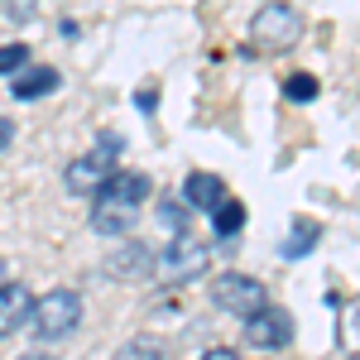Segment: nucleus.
Here are the masks:
<instances>
[{"mask_svg":"<svg viewBox=\"0 0 360 360\" xmlns=\"http://www.w3.org/2000/svg\"><path fill=\"white\" fill-rule=\"evenodd\" d=\"M96 149H101L106 159H120V149H125V139H120V135H96Z\"/></svg>","mask_w":360,"mask_h":360,"instance_id":"f3484780","label":"nucleus"},{"mask_svg":"<svg viewBox=\"0 0 360 360\" xmlns=\"http://www.w3.org/2000/svg\"><path fill=\"white\" fill-rule=\"evenodd\" d=\"M245 341L255 351H283V346H293V312H283V307L264 303L259 312H250L245 317Z\"/></svg>","mask_w":360,"mask_h":360,"instance_id":"423d86ee","label":"nucleus"},{"mask_svg":"<svg viewBox=\"0 0 360 360\" xmlns=\"http://www.w3.org/2000/svg\"><path fill=\"white\" fill-rule=\"evenodd\" d=\"M25 63H29V49H25V44H0V77L20 72Z\"/></svg>","mask_w":360,"mask_h":360,"instance_id":"dca6fc26","label":"nucleus"},{"mask_svg":"<svg viewBox=\"0 0 360 360\" xmlns=\"http://www.w3.org/2000/svg\"><path fill=\"white\" fill-rule=\"evenodd\" d=\"M207 264H212L207 240H197L193 231H183V236H168L164 250H154V274L149 278H159V283H188V278L207 274Z\"/></svg>","mask_w":360,"mask_h":360,"instance_id":"7ed1b4c3","label":"nucleus"},{"mask_svg":"<svg viewBox=\"0 0 360 360\" xmlns=\"http://www.w3.org/2000/svg\"><path fill=\"white\" fill-rule=\"evenodd\" d=\"M111 360H168V351L159 341H130V346H120Z\"/></svg>","mask_w":360,"mask_h":360,"instance_id":"4468645a","label":"nucleus"},{"mask_svg":"<svg viewBox=\"0 0 360 360\" xmlns=\"http://www.w3.org/2000/svg\"><path fill=\"white\" fill-rule=\"evenodd\" d=\"M154 193V178L144 173H115L101 183V193L91 197V231L96 236H130L139 226V207Z\"/></svg>","mask_w":360,"mask_h":360,"instance_id":"f257e3e1","label":"nucleus"},{"mask_svg":"<svg viewBox=\"0 0 360 360\" xmlns=\"http://www.w3.org/2000/svg\"><path fill=\"white\" fill-rule=\"evenodd\" d=\"M188 221H193V217H188V207H183V202H159V226H164L168 236H183Z\"/></svg>","mask_w":360,"mask_h":360,"instance_id":"ddd939ff","label":"nucleus"},{"mask_svg":"<svg viewBox=\"0 0 360 360\" xmlns=\"http://www.w3.org/2000/svg\"><path fill=\"white\" fill-rule=\"evenodd\" d=\"M58 77L53 68H25V72H15V101H39V96H49L58 91Z\"/></svg>","mask_w":360,"mask_h":360,"instance_id":"9b49d317","label":"nucleus"},{"mask_svg":"<svg viewBox=\"0 0 360 360\" xmlns=\"http://www.w3.org/2000/svg\"><path fill=\"white\" fill-rule=\"evenodd\" d=\"M0 278H5V259H0Z\"/></svg>","mask_w":360,"mask_h":360,"instance_id":"412c9836","label":"nucleus"},{"mask_svg":"<svg viewBox=\"0 0 360 360\" xmlns=\"http://www.w3.org/2000/svg\"><path fill=\"white\" fill-rule=\"evenodd\" d=\"M202 360H240L236 346H212V351H202Z\"/></svg>","mask_w":360,"mask_h":360,"instance_id":"a211bd4d","label":"nucleus"},{"mask_svg":"<svg viewBox=\"0 0 360 360\" xmlns=\"http://www.w3.org/2000/svg\"><path fill=\"white\" fill-rule=\"evenodd\" d=\"M20 360H53V356H34V351H29V356H20Z\"/></svg>","mask_w":360,"mask_h":360,"instance_id":"aec40b11","label":"nucleus"},{"mask_svg":"<svg viewBox=\"0 0 360 360\" xmlns=\"http://www.w3.org/2000/svg\"><path fill=\"white\" fill-rule=\"evenodd\" d=\"M283 96H288V101H312V96H317V77H307V72H293V77L283 82Z\"/></svg>","mask_w":360,"mask_h":360,"instance_id":"2eb2a0df","label":"nucleus"},{"mask_svg":"<svg viewBox=\"0 0 360 360\" xmlns=\"http://www.w3.org/2000/svg\"><path fill=\"white\" fill-rule=\"evenodd\" d=\"M106 274H111V278H149V274H154V245H144V240H125L120 250L106 255Z\"/></svg>","mask_w":360,"mask_h":360,"instance_id":"6e6552de","label":"nucleus"},{"mask_svg":"<svg viewBox=\"0 0 360 360\" xmlns=\"http://www.w3.org/2000/svg\"><path fill=\"white\" fill-rule=\"evenodd\" d=\"M111 168H115V159H106L101 149H91V154H82V159L68 164L63 188H68L72 197H96V193H101V183L111 178Z\"/></svg>","mask_w":360,"mask_h":360,"instance_id":"0eeeda50","label":"nucleus"},{"mask_svg":"<svg viewBox=\"0 0 360 360\" xmlns=\"http://www.w3.org/2000/svg\"><path fill=\"white\" fill-rule=\"evenodd\" d=\"M10 139H15V120H10V115H0V154L10 149Z\"/></svg>","mask_w":360,"mask_h":360,"instance_id":"6ab92c4d","label":"nucleus"},{"mask_svg":"<svg viewBox=\"0 0 360 360\" xmlns=\"http://www.w3.org/2000/svg\"><path fill=\"white\" fill-rule=\"evenodd\" d=\"M77 322H82V293H72V288H49L29 307L34 341H63V336L77 332Z\"/></svg>","mask_w":360,"mask_h":360,"instance_id":"20e7f679","label":"nucleus"},{"mask_svg":"<svg viewBox=\"0 0 360 360\" xmlns=\"http://www.w3.org/2000/svg\"><path fill=\"white\" fill-rule=\"evenodd\" d=\"M212 221H217V236H240V231H245V202L221 197V202L212 207Z\"/></svg>","mask_w":360,"mask_h":360,"instance_id":"f8f14e48","label":"nucleus"},{"mask_svg":"<svg viewBox=\"0 0 360 360\" xmlns=\"http://www.w3.org/2000/svg\"><path fill=\"white\" fill-rule=\"evenodd\" d=\"M221 197H226V183L217 173H188V178H183V202L197 207V212H212Z\"/></svg>","mask_w":360,"mask_h":360,"instance_id":"9d476101","label":"nucleus"},{"mask_svg":"<svg viewBox=\"0 0 360 360\" xmlns=\"http://www.w3.org/2000/svg\"><path fill=\"white\" fill-rule=\"evenodd\" d=\"M212 303L221 307V312H231V317H240L245 322L250 312H259V307L269 303V288L259 283L255 274H221V278H212Z\"/></svg>","mask_w":360,"mask_h":360,"instance_id":"39448f33","label":"nucleus"},{"mask_svg":"<svg viewBox=\"0 0 360 360\" xmlns=\"http://www.w3.org/2000/svg\"><path fill=\"white\" fill-rule=\"evenodd\" d=\"M298 39H303V15L293 5L269 0V5L255 10V20H250V49H259V53H288Z\"/></svg>","mask_w":360,"mask_h":360,"instance_id":"f03ea898","label":"nucleus"},{"mask_svg":"<svg viewBox=\"0 0 360 360\" xmlns=\"http://www.w3.org/2000/svg\"><path fill=\"white\" fill-rule=\"evenodd\" d=\"M29 307H34V293H29L25 283L0 278V341H5V336H15L29 322Z\"/></svg>","mask_w":360,"mask_h":360,"instance_id":"1a4fd4ad","label":"nucleus"}]
</instances>
